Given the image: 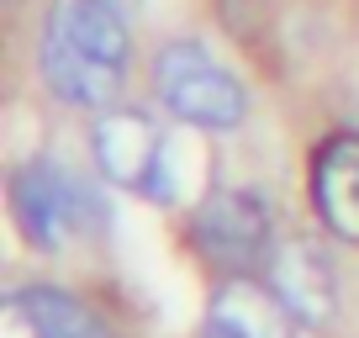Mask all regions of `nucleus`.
Here are the masks:
<instances>
[{
    "label": "nucleus",
    "mask_w": 359,
    "mask_h": 338,
    "mask_svg": "<svg viewBox=\"0 0 359 338\" xmlns=\"http://www.w3.org/2000/svg\"><path fill=\"white\" fill-rule=\"evenodd\" d=\"M11 222L37 254H58L74 233H101L106 201L95 185H85L69 164L37 154L11 169Z\"/></svg>",
    "instance_id": "2"
},
{
    "label": "nucleus",
    "mask_w": 359,
    "mask_h": 338,
    "mask_svg": "<svg viewBox=\"0 0 359 338\" xmlns=\"http://www.w3.org/2000/svg\"><path fill=\"white\" fill-rule=\"evenodd\" d=\"M133 74V27L122 0H48L37 32V79L58 106L106 111Z\"/></svg>",
    "instance_id": "1"
},
{
    "label": "nucleus",
    "mask_w": 359,
    "mask_h": 338,
    "mask_svg": "<svg viewBox=\"0 0 359 338\" xmlns=\"http://www.w3.org/2000/svg\"><path fill=\"white\" fill-rule=\"evenodd\" d=\"M90 158L111 185L143 196V201H175V154L169 133L137 106H106L90 122Z\"/></svg>",
    "instance_id": "4"
},
{
    "label": "nucleus",
    "mask_w": 359,
    "mask_h": 338,
    "mask_svg": "<svg viewBox=\"0 0 359 338\" xmlns=\"http://www.w3.org/2000/svg\"><path fill=\"white\" fill-rule=\"evenodd\" d=\"M264 280L275 285V296L285 302V312L302 327H327L338 317V275L327 264V254L306 238H291V243H275L264 264Z\"/></svg>",
    "instance_id": "6"
},
{
    "label": "nucleus",
    "mask_w": 359,
    "mask_h": 338,
    "mask_svg": "<svg viewBox=\"0 0 359 338\" xmlns=\"http://www.w3.org/2000/svg\"><path fill=\"white\" fill-rule=\"evenodd\" d=\"M148 79H154V95L175 122L201 127V133H233L248 116V90L243 79L212 58L201 43L191 37H169L158 43L154 64H148Z\"/></svg>",
    "instance_id": "3"
},
{
    "label": "nucleus",
    "mask_w": 359,
    "mask_h": 338,
    "mask_svg": "<svg viewBox=\"0 0 359 338\" xmlns=\"http://www.w3.org/2000/svg\"><path fill=\"white\" fill-rule=\"evenodd\" d=\"M296 327L264 275H227L201 317V338H296Z\"/></svg>",
    "instance_id": "7"
},
{
    "label": "nucleus",
    "mask_w": 359,
    "mask_h": 338,
    "mask_svg": "<svg viewBox=\"0 0 359 338\" xmlns=\"http://www.w3.org/2000/svg\"><path fill=\"white\" fill-rule=\"evenodd\" d=\"M191 248L212 270H222V280L254 275L275 254V212L248 185H217L191 212Z\"/></svg>",
    "instance_id": "5"
},
{
    "label": "nucleus",
    "mask_w": 359,
    "mask_h": 338,
    "mask_svg": "<svg viewBox=\"0 0 359 338\" xmlns=\"http://www.w3.org/2000/svg\"><path fill=\"white\" fill-rule=\"evenodd\" d=\"M6 338H116V327L74 291L32 280L6 296Z\"/></svg>",
    "instance_id": "8"
},
{
    "label": "nucleus",
    "mask_w": 359,
    "mask_h": 338,
    "mask_svg": "<svg viewBox=\"0 0 359 338\" xmlns=\"http://www.w3.org/2000/svg\"><path fill=\"white\" fill-rule=\"evenodd\" d=\"M312 212L344 243H359V133H333L317 143L306 169Z\"/></svg>",
    "instance_id": "9"
}]
</instances>
